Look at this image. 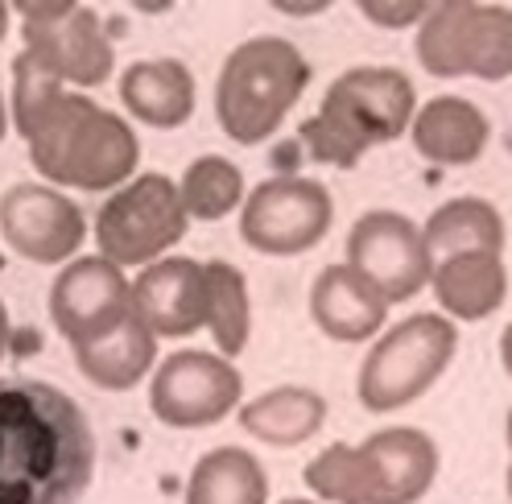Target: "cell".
<instances>
[{
    "instance_id": "obj_31",
    "label": "cell",
    "mask_w": 512,
    "mask_h": 504,
    "mask_svg": "<svg viewBox=\"0 0 512 504\" xmlns=\"http://www.w3.org/2000/svg\"><path fill=\"white\" fill-rule=\"evenodd\" d=\"M5 348H9V310L0 302V360H5Z\"/></svg>"
},
{
    "instance_id": "obj_25",
    "label": "cell",
    "mask_w": 512,
    "mask_h": 504,
    "mask_svg": "<svg viewBox=\"0 0 512 504\" xmlns=\"http://www.w3.org/2000/svg\"><path fill=\"white\" fill-rule=\"evenodd\" d=\"M178 195H182V207L190 219H203V224H215V219L232 215L236 207H244V174L236 162L219 153H207V157H195L186 166L182 182H178Z\"/></svg>"
},
{
    "instance_id": "obj_33",
    "label": "cell",
    "mask_w": 512,
    "mask_h": 504,
    "mask_svg": "<svg viewBox=\"0 0 512 504\" xmlns=\"http://www.w3.org/2000/svg\"><path fill=\"white\" fill-rule=\"evenodd\" d=\"M508 447H512V409H508ZM508 496H512V463H508Z\"/></svg>"
},
{
    "instance_id": "obj_22",
    "label": "cell",
    "mask_w": 512,
    "mask_h": 504,
    "mask_svg": "<svg viewBox=\"0 0 512 504\" xmlns=\"http://www.w3.org/2000/svg\"><path fill=\"white\" fill-rule=\"evenodd\" d=\"M422 236H426V248H430L434 261L459 257V252H496L500 257L504 252V219L488 199L463 195V199L442 203L426 219Z\"/></svg>"
},
{
    "instance_id": "obj_17",
    "label": "cell",
    "mask_w": 512,
    "mask_h": 504,
    "mask_svg": "<svg viewBox=\"0 0 512 504\" xmlns=\"http://www.w3.org/2000/svg\"><path fill=\"white\" fill-rule=\"evenodd\" d=\"M413 149L434 166H471L484 157L492 124L463 96H434L413 112Z\"/></svg>"
},
{
    "instance_id": "obj_32",
    "label": "cell",
    "mask_w": 512,
    "mask_h": 504,
    "mask_svg": "<svg viewBox=\"0 0 512 504\" xmlns=\"http://www.w3.org/2000/svg\"><path fill=\"white\" fill-rule=\"evenodd\" d=\"M5 34H9V5L0 0V42H5Z\"/></svg>"
},
{
    "instance_id": "obj_13",
    "label": "cell",
    "mask_w": 512,
    "mask_h": 504,
    "mask_svg": "<svg viewBox=\"0 0 512 504\" xmlns=\"http://www.w3.org/2000/svg\"><path fill=\"white\" fill-rule=\"evenodd\" d=\"M0 236L9 240L17 257L34 265L71 261L87 240L83 211L42 182H17L0 199Z\"/></svg>"
},
{
    "instance_id": "obj_18",
    "label": "cell",
    "mask_w": 512,
    "mask_h": 504,
    "mask_svg": "<svg viewBox=\"0 0 512 504\" xmlns=\"http://www.w3.org/2000/svg\"><path fill=\"white\" fill-rule=\"evenodd\" d=\"M120 100L149 129H178L195 116V75L178 58H141L124 67Z\"/></svg>"
},
{
    "instance_id": "obj_27",
    "label": "cell",
    "mask_w": 512,
    "mask_h": 504,
    "mask_svg": "<svg viewBox=\"0 0 512 504\" xmlns=\"http://www.w3.org/2000/svg\"><path fill=\"white\" fill-rule=\"evenodd\" d=\"M62 96H67V91H62V79L34 50H21L13 58V124L25 141L38 133V124L50 116V108Z\"/></svg>"
},
{
    "instance_id": "obj_10",
    "label": "cell",
    "mask_w": 512,
    "mask_h": 504,
    "mask_svg": "<svg viewBox=\"0 0 512 504\" xmlns=\"http://www.w3.org/2000/svg\"><path fill=\"white\" fill-rule=\"evenodd\" d=\"M384 302H409L418 298L430 277L434 257L426 248L422 228L401 211H368L347 232V261Z\"/></svg>"
},
{
    "instance_id": "obj_8",
    "label": "cell",
    "mask_w": 512,
    "mask_h": 504,
    "mask_svg": "<svg viewBox=\"0 0 512 504\" xmlns=\"http://www.w3.org/2000/svg\"><path fill=\"white\" fill-rule=\"evenodd\" d=\"M17 13L25 25V50H34L62 83L100 87L112 79L116 50L95 9L75 0H46V5L21 0Z\"/></svg>"
},
{
    "instance_id": "obj_30",
    "label": "cell",
    "mask_w": 512,
    "mask_h": 504,
    "mask_svg": "<svg viewBox=\"0 0 512 504\" xmlns=\"http://www.w3.org/2000/svg\"><path fill=\"white\" fill-rule=\"evenodd\" d=\"M500 360H504V372L512 376V323H508L504 335H500Z\"/></svg>"
},
{
    "instance_id": "obj_26",
    "label": "cell",
    "mask_w": 512,
    "mask_h": 504,
    "mask_svg": "<svg viewBox=\"0 0 512 504\" xmlns=\"http://www.w3.org/2000/svg\"><path fill=\"white\" fill-rule=\"evenodd\" d=\"M302 480L318 500H327V504H372L360 447H347V443L327 447L323 455H314L306 463Z\"/></svg>"
},
{
    "instance_id": "obj_34",
    "label": "cell",
    "mask_w": 512,
    "mask_h": 504,
    "mask_svg": "<svg viewBox=\"0 0 512 504\" xmlns=\"http://www.w3.org/2000/svg\"><path fill=\"white\" fill-rule=\"evenodd\" d=\"M5 129H9V112H5V100H0V141H5Z\"/></svg>"
},
{
    "instance_id": "obj_5",
    "label": "cell",
    "mask_w": 512,
    "mask_h": 504,
    "mask_svg": "<svg viewBox=\"0 0 512 504\" xmlns=\"http://www.w3.org/2000/svg\"><path fill=\"white\" fill-rule=\"evenodd\" d=\"M422 71L434 79H512V9L475 5V0H446L430 5L413 42Z\"/></svg>"
},
{
    "instance_id": "obj_21",
    "label": "cell",
    "mask_w": 512,
    "mask_h": 504,
    "mask_svg": "<svg viewBox=\"0 0 512 504\" xmlns=\"http://www.w3.org/2000/svg\"><path fill=\"white\" fill-rule=\"evenodd\" d=\"M323 422H327V401L302 385L269 389L240 409L244 434L269 447H302L306 438L323 430Z\"/></svg>"
},
{
    "instance_id": "obj_15",
    "label": "cell",
    "mask_w": 512,
    "mask_h": 504,
    "mask_svg": "<svg viewBox=\"0 0 512 504\" xmlns=\"http://www.w3.org/2000/svg\"><path fill=\"white\" fill-rule=\"evenodd\" d=\"M372 504H418L438 476V447L418 426H389L360 443Z\"/></svg>"
},
{
    "instance_id": "obj_14",
    "label": "cell",
    "mask_w": 512,
    "mask_h": 504,
    "mask_svg": "<svg viewBox=\"0 0 512 504\" xmlns=\"http://www.w3.org/2000/svg\"><path fill=\"white\" fill-rule=\"evenodd\" d=\"M133 314L157 339H186L207 327V269L190 257H162L133 281Z\"/></svg>"
},
{
    "instance_id": "obj_28",
    "label": "cell",
    "mask_w": 512,
    "mask_h": 504,
    "mask_svg": "<svg viewBox=\"0 0 512 504\" xmlns=\"http://www.w3.org/2000/svg\"><path fill=\"white\" fill-rule=\"evenodd\" d=\"M360 13L368 21H376V25L405 29V25H422L430 5H426V0H389V5H384V0H360Z\"/></svg>"
},
{
    "instance_id": "obj_20",
    "label": "cell",
    "mask_w": 512,
    "mask_h": 504,
    "mask_svg": "<svg viewBox=\"0 0 512 504\" xmlns=\"http://www.w3.org/2000/svg\"><path fill=\"white\" fill-rule=\"evenodd\" d=\"M153 360H157V335L137 319V314H128V319L116 331H108L104 339L75 348L79 372L95 389H108V393H124V389L141 385L153 368Z\"/></svg>"
},
{
    "instance_id": "obj_35",
    "label": "cell",
    "mask_w": 512,
    "mask_h": 504,
    "mask_svg": "<svg viewBox=\"0 0 512 504\" xmlns=\"http://www.w3.org/2000/svg\"><path fill=\"white\" fill-rule=\"evenodd\" d=\"M281 504H314V500H281Z\"/></svg>"
},
{
    "instance_id": "obj_2",
    "label": "cell",
    "mask_w": 512,
    "mask_h": 504,
    "mask_svg": "<svg viewBox=\"0 0 512 504\" xmlns=\"http://www.w3.org/2000/svg\"><path fill=\"white\" fill-rule=\"evenodd\" d=\"M25 145L29 162L46 182L75 186V191L128 186L141 162V145L128 120L79 96V91H67Z\"/></svg>"
},
{
    "instance_id": "obj_24",
    "label": "cell",
    "mask_w": 512,
    "mask_h": 504,
    "mask_svg": "<svg viewBox=\"0 0 512 504\" xmlns=\"http://www.w3.org/2000/svg\"><path fill=\"white\" fill-rule=\"evenodd\" d=\"M203 269H207V327L215 335L219 356L232 360L248 348V331H252L248 281L228 261H203Z\"/></svg>"
},
{
    "instance_id": "obj_11",
    "label": "cell",
    "mask_w": 512,
    "mask_h": 504,
    "mask_svg": "<svg viewBox=\"0 0 512 504\" xmlns=\"http://www.w3.org/2000/svg\"><path fill=\"white\" fill-rule=\"evenodd\" d=\"M244 397V376L215 352H174L149 381V409L174 430H203L232 414Z\"/></svg>"
},
{
    "instance_id": "obj_9",
    "label": "cell",
    "mask_w": 512,
    "mask_h": 504,
    "mask_svg": "<svg viewBox=\"0 0 512 504\" xmlns=\"http://www.w3.org/2000/svg\"><path fill=\"white\" fill-rule=\"evenodd\" d=\"M331 219H335V199L323 182L281 174L261 182L244 199L240 236L248 248L265 252V257H298V252H310L331 232Z\"/></svg>"
},
{
    "instance_id": "obj_23",
    "label": "cell",
    "mask_w": 512,
    "mask_h": 504,
    "mask_svg": "<svg viewBox=\"0 0 512 504\" xmlns=\"http://www.w3.org/2000/svg\"><path fill=\"white\" fill-rule=\"evenodd\" d=\"M269 476L244 447L207 451L186 484V504H265Z\"/></svg>"
},
{
    "instance_id": "obj_1",
    "label": "cell",
    "mask_w": 512,
    "mask_h": 504,
    "mask_svg": "<svg viewBox=\"0 0 512 504\" xmlns=\"http://www.w3.org/2000/svg\"><path fill=\"white\" fill-rule=\"evenodd\" d=\"M95 476V434L75 397L46 381H0V504H79Z\"/></svg>"
},
{
    "instance_id": "obj_7",
    "label": "cell",
    "mask_w": 512,
    "mask_h": 504,
    "mask_svg": "<svg viewBox=\"0 0 512 504\" xmlns=\"http://www.w3.org/2000/svg\"><path fill=\"white\" fill-rule=\"evenodd\" d=\"M190 215L182 207L178 182L166 174H141L100 207L95 244L112 265H153L162 252L186 236Z\"/></svg>"
},
{
    "instance_id": "obj_12",
    "label": "cell",
    "mask_w": 512,
    "mask_h": 504,
    "mask_svg": "<svg viewBox=\"0 0 512 504\" xmlns=\"http://www.w3.org/2000/svg\"><path fill=\"white\" fill-rule=\"evenodd\" d=\"M128 314H133V281L108 257H75L50 286V323L71 348L104 339Z\"/></svg>"
},
{
    "instance_id": "obj_3",
    "label": "cell",
    "mask_w": 512,
    "mask_h": 504,
    "mask_svg": "<svg viewBox=\"0 0 512 504\" xmlns=\"http://www.w3.org/2000/svg\"><path fill=\"white\" fill-rule=\"evenodd\" d=\"M413 112L418 91L409 75L393 67H356L327 87L323 108L302 124V145L314 162L351 170L372 145L409 133Z\"/></svg>"
},
{
    "instance_id": "obj_4",
    "label": "cell",
    "mask_w": 512,
    "mask_h": 504,
    "mask_svg": "<svg viewBox=\"0 0 512 504\" xmlns=\"http://www.w3.org/2000/svg\"><path fill=\"white\" fill-rule=\"evenodd\" d=\"M310 83V62L285 38L240 42L215 79V120L236 145L269 141Z\"/></svg>"
},
{
    "instance_id": "obj_6",
    "label": "cell",
    "mask_w": 512,
    "mask_h": 504,
    "mask_svg": "<svg viewBox=\"0 0 512 504\" xmlns=\"http://www.w3.org/2000/svg\"><path fill=\"white\" fill-rule=\"evenodd\" d=\"M459 331L446 314H409L405 323L389 327L360 368V405L372 414H393V409L418 401L446 364L455 360Z\"/></svg>"
},
{
    "instance_id": "obj_19",
    "label": "cell",
    "mask_w": 512,
    "mask_h": 504,
    "mask_svg": "<svg viewBox=\"0 0 512 504\" xmlns=\"http://www.w3.org/2000/svg\"><path fill=\"white\" fill-rule=\"evenodd\" d=\"M434 298L451 314V323H479L496 314L508 298V269L496 252H459L434 261Z\"/></svg>"
},
{
    "instance_id": "obj_16",
    "label": "cell",
    "mask_w": 512,
    "mask_h": 504,
    "mask_svg": "<svg viewBox=\"0 0 512 504\" xmlns=\"http://www.w3.org/2000/svg\"><path fill=\"white\" fill-rule=\"evenodd\" d=\"M310 319L335 343H364L389 319V302L351 265H327L310 286Z\"/></svg>"
},
{
    "instance_id": "obj_29",
    "label": "cell",
    "mask_w": 512,
    "mask_h": 504,
    "mask_svg": "<svg viewBox=\"0 0 512 504\" xmlns=\"http://www.w3.org/2000/svg\"><path fill=\"white\" fill-rule=\"evenodd\" d=\"M273 9H277V13H323L327 0H314V5H290V0H277Z\"/></svg>"
}]
</instances>
